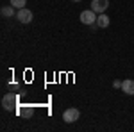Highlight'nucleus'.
Returning <instances> with one entry per match:
<instances>
[{
	"mask_svg": "<svg viewBox=\"0 0 134 132\" xmlns=\"http://www.w3.org/2000/svg\"><path fill=\"white\" fill-rule=\"evenodd\" d=\"M113 88H116V89H118V88H122V81H114L113 82Z\"/></svg>",
	"mask_w": 134,
	"mask_h": 132,
	"instance_id": "obj_11",
	"label": "nucleus"
},
{
	"mask_svg": "<svg viewBox=\"0 0 134 132\" xmlns=\"http://www.w3.org/2000/svg\"><path fill=\"white\" fill-rule=\"evenodd\" d=\"M79 118H81V111H79V109H75V107L66 109V111L63 112V120H64L66 123H75Z\"/></svg>",
	"mask_w": 134,
	"mask_h": 132,
	"instance_id": "obj_2",
	"label": "nucleus"
},
{
	"mask_svg": "<svg viewBox=\"0 0 134 132\" xmlns=\"http://www.w3.org/2000/svg\"><path fill=\"white\" fill-rule=\"evenodd\" d=\"M122 91H124L125 95H134V81L127 79V81L122 82Z\"/></svg>",
	"mask_w": 134,
	"mask_h": 132,
	"instance_id": "obj_7",
	"label": "nucleus"
},
{
	"mask_svg": "<svg viewBox=\"0 0 134 132\" xmlns=\"http://www.w3.org/2000/svg\"><path fill=\"white\" fill-rule=\"evenodd\" d=\"M14 9H16V7H13V5H4V7H2V16H5V18H13V16H16Z\"/></svg>",
	"mask_w": 134,
	"mask_h": 132,
	"instance_id": "obj_8",
	"label": "nucleus"
},
{
	"mask_svg": "<svg viewBox=\"0 0 134 132\" xmlns=\"http://www.w3.org/2000/svg\"><path fill=\"white\" fill-rule=\"evenodd\" d=\"M9 4L13 7H16V9H23L27 5V0H9Z\"/></svg>",
	"mask_w": 134,
	"mask_h": 132,
	"instance_id": "obj_10",
	"label": "nucleus"
},
{
	"mask_svg": "<svg viewBox=\"0 0 134 132\" xmlns=\"http://www.w3.org/2000/svg\"><path fill=\"white\" fill-rule=\"evenodd\" d=\"M20 114L23 118H32V114H34V109H32L31 105H27V107H21L20 109Z\"/></svg>",
	"mask_w": 134,
	"mask_h": 132,
	"instance_id": "obj_9",
	"label": "nucleus"
},
{
	"mask_svg": "<svg viewBox=\"0 0 134 132\" xmlns=\"http://www.w3.org/2000/svg\"><path fill=\"white\" fill-rule=\"evenodd\" d=\"M109 23H111V20H109V16H107L105 13H102V14H98V16H97V25H98L100 29L109 27Z\"/></svg>",
	"mask_w": 134,
	"mask_h": 132,
	"instance_id": "obj_6",
	"label": "nucleus"
},
{
	"mask_svg": "<svg viewBox=\"0 0 134 132\" xmlns=\"http://www.w3.org/2000/svg\"><path fill=\"white\" fill-rule=\"evenodd\" d=\"M81 21H82L84 25H93V23H97V13L93 9L82 11V13H81Z\"/></svg>",
	"mask_w": 134,
	"mask_h": 132,
	"instance_id": "obj_3",
	"label": "nucleus"
},
{
	"mask_svg": "<svg viewBox=\"0 0 134 132\" xmlns=\"http://www.w3.org/2000/svg\"><path fill=\"white\" fill-rule=\"evenodd\" d=\"M16 104H18V96H16V95H13V93L4 95V98H2V107H4L5 111L14 109V107H16Z\"/></svg>",
	"mask_w": 134,
	"mask_h": 132,
	"instance_id": "obj_1",
	"label": "nucleus"
},
{
	"mask_svg": "<svg viewBox=\"0 0 134 132\" xmlns=\"http://www.w3.org/2000/svg\"><path fill=\"white\" fill-rule=\"evenodd\" d=\"M109 7V0H91V9L97 14H102L105 13V9Z\"/></svg>",
	"mask_w": 134,
	"mask_h": 132,
	"instance_id": "obj_4",
	"label": "nucleus"
},
{
	"mask_svg": "<svg viewBox=\"0 0 134 132\" xmlns=\"http://www.w3.org/2000/svg\"><path fill=\"white\" fill-rule=\"evenodd\" d=\"M16 18H18V21H21V23H31L32 21V11H29L27 7H23V9H18L16 11Z\"/></svg>",
	"mask_w": 134,
	"mask_h": 132,
	"instance_id": "obj_5",
	"label": "nucleus"
},
{
	"mask_svg": "<svg viewBox=\"0 0 134 132\" xmlns=\"http://www.w3.org/2000/svg\"><path fill=\"white\" fill-rule=\"evenodd\" d=\"M72 2H81V0H72Z\"/></svg>",
	"mask_w": 134,
	"mask_h": 132,
	"instance_id": "obj_12",
	"label": "nucleus"
}]
</instances>
